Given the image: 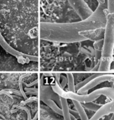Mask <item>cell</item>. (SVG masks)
<instances>
[{
  "instance_id": "8",
  "label": "cell",
  "mask_w": 114,
  "mask_h": 120,
  "mask_svg": "<svg viewBox=\"0 0 114 120\" xmlns=\"http://www.w3.org/2000/svg\"><path fill=\"white\" fill-rule=\"evenodd\" d=\"M83 105L87 110H92V111H94V112H97L102 107L100 105L96 104V103H93L92 102L85 103V104H83Z\"/></svg>"
},
{
  "instance_id": "6",
  "label": "cell",
  "mask_w": 114,
  "mask_h": 120,
  "mask_svg": "<svg viewBox=\"0 0 114 120\" xmlns=\"http://www.w3.org/2000/svg\"><path fill=\"white\" fill-rule=\"evenodd\" d=\"M73 103L75 104V106L78 112V115H80V118H81V120H89L88 119V117L85 112V110H84L83 107L82 106V105L77 101H73Z\"/></svg>"
},
{
  "instance_id": "10",
  "label": "cell",
  "mask_w": 114,
  "mask_h": 120,
  "mask_svg": "<svg viewBox=\"0 0 114 120\" xmlns=\"http://www.w3.org/2000/svg\"><path fill=\"white\" fill-rule=\"evenodd\" d=\"M111 70H114V58H113V61H112V63L111 65Z\"/></svg>"
},
{
  "instance_id": "9",
  "label": "cell",
  "mask_w": 114,
  "mask_h": 120,
  "mask_svg": "<svg viewBox=\"0 0 114 120\" xmlns=\"http://www.w3.org/2000/svg\"><path fill=\"white\" fill-rule=\"evenodd\" d=\"M107 11L109 13H114V0H107Z\"/></svg>"
},
{
  "instance_id": "5",
  "label": "cell",
  "mask_w": 114,
  "mask_h": 120,
  "mask_svg": "<svg viewBox=\"0 0 114 120\" xmlns=\"http://www.w3.org/2000/svg\"><path fill=\"white\" fill-rule=\"evenodd\" d=\"M104 82H114V74H106V73H102L101 75L95 77L92 80H91L90 82H88L86 85L80 88L78 93L84 94H86L87 91L90 89L97 86V85Z\"/></svg>"
},
{
  "instance_id": "4",
  "label": "cell",
  "mask_w": 114,
  "mask_h": 120,
  "mask_svg": "<svg viewBox=\"0 0 114 120\" xmlns=\"http://www.w3.org/2000/svg\"><path fill=\"white\" fill-rule=\"evenodd\" d=\"M73 10L81 20L87 19L94 12L85 0H67Z\"/></svg>"
},
{
  "instance_id": "2",
  "label": "cell",
  "mask_w": 114,
  "mask_h": 120,
  "mask_svg": "<svg viewBox=\"0 0 114 120\" xmlns=\"http://www.w3.org/2000/svg\"><path fill=\"white\" fill-rule=\"evenodd\" d=\"M114 54V13H108L104 27L103 44L98 71L104 73L111 70Z\"/></svg>"
},
{
  "instance_id": "3",
  "label": "cell",
  "mask_w": 114,
  "mask_h": 120,
  "mask_svg": "<svg viewBox=\"0 0 114 120\" xmlns=\"http://www.w3.org/2000/svg\"><path fill=\"white\" fill-rule=\"evenodd\" d=\"M101 96H104L106 97H109L114 101V88L111 87H104L99 89L92 93H91L89 95H83L79 96L76 95L73 93H71L70 94V98H73L75 101H77L78 102L82 103H89L95 101L97 98H98Z\"/></svg>"
},
{
  "instance_id": "7",
  "label": "cell",
  "mask_w": 114,
  "mask_h": 120,
  "mask_svg": "<svg viewBox=\"0 0 114 120\" xmlns=\"http://www.w3.org/2000/svg\"><path fill=\"white\" fill-rule=\"evenodd\" d=\"M102 74V73L101 72V73H94V74L92 75L91 76H90L89 77H87V79H85L84 81H83V82H80L79 84H78L76 85V88H77V89H80V88H82L83 86H84L85 85H86L88 82H90L91 80H92V79H94L95 77H97L101 75Z\"/></svg>"
},
{
  "instance_id": "11",
  "label": "cell",
  "mask_w": 114,
  "mask_h": 120,
  "mask_svg": "<svg viewBox=\"0 0 114 120\" xmlns=\"http://www.w3.org/2000/svg\"><path fill=\"white\" fill-rule=\"evenodd\" d=\"M110 120H114V114H113L112 117H111V119H110Z\"/></svg>"
},
{
  "instance_id": "1",
  "label": "cell",
  "mask_w": 114,
  "mask_h": 120,
  "mask_svg": "<svg viewBox=\"0 0 114 120\" xmlns=\"http://www.w3.org/2000/svg\"><path fill=\"white\" fill-rule=\"evenodd\" d=\"M98 5L87 19L68 23L40 22L39 38L42 40L59 43H75L86 41L80 34L83 32L104 29L106 22L107 0H97Z\"/></svg>"
}]
</instances>
